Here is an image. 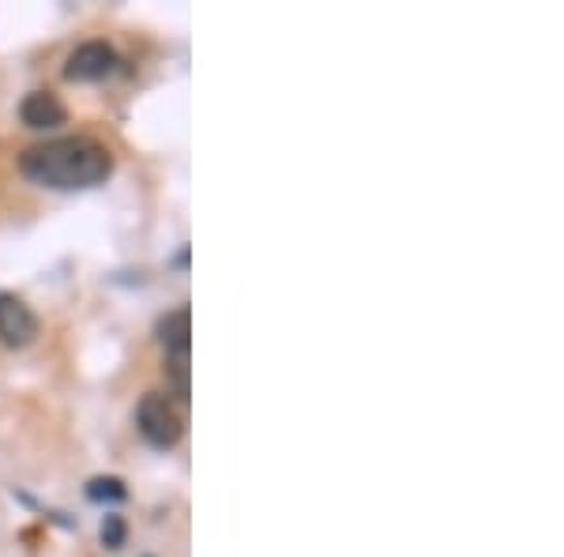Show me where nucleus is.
Returning a JSON list of instances; mask_svg holds the SVG:
<instances>
[{
	"label": "nucleus",
	"instance_id": "f257e3e1",
	"mask_svg": "<svg viewBox=\"0 0 564 557\" xmlns=\"http://www.w3.org/2000/svg\"><path fill=\"white\" fill-rule=\"evenodd\" d=\"M20 174L46 188H95L113 174V154L95 136H61L20 154Z\"/></svg>",
	"mask_w": 564,
	"mask_h": 557
},
{
	"label": "nucleus",
	"instance_id": "7ed1b4c3",
	"mask_svg": "<svg viewBox=\"0 0 564 557\" xmlns=\"http://www.w3.org/2000/svg\"><path fill=\"white\" fill-rule=\"evenodd\" d=\"M38 335V317L15 294H0V343L4 347H27Z\"/></svg>",
	"mask_w": 564,
	"mask_h": 557
},
{
	"label": "nucleus",
	"instance_id": "423d86ee",
	"mask_svg": "<svg viewBox=\"0 0 564 557\" xmlns=\"http://www.w3.org/2000/svg\"><path fill=\"white\" fill-rule=\"evenodd\" d=\"M159 343L162 350L166 347H188L192 343V317H188V309H174V313H166L159 321Z\"/></svg>",
	"mask_w": 564,
	"mask_h": 557
},
{
	"label": "nucleus",
	"instance_id": "6e6552de",
	"mask_svg": "<svg viewBox=\"0 0 564 557\" xmlns=\"http://www.w3.org/2000/svg\"><path fill=\"white\" fill-rule=\"evenodd\" d=\"M102 543L110 546V550H117V546L125 543V520H121V516H105L102 520Z\"/></svg>",
	"mask_w": 564,
	"mask_h": 557
},
{
	"label": "nucleus",
	"instance_id": "0eeeda50",
	"mask_svg": "<svg viewBox=\"0 0 564 557\" xmlns=\"http://www.w3.org/2000/svg\"><path fill=\"white\" fill-rule=\"evenodd\" d=\"M125 497H128L125 482L113 479V474H102V479L87 482V502H95V505H117V502H125Z\"/></svg>",
	"mask_w": 564,
	"mask_h": 557
},
{
	"label": "nucleus",
	"instance_id": "39448f33",
	"mask_svg": "<svg viewBox=\"0 0 564 557\" xmlns=\"http://www.w3.org/2000/svg\"><path fill=\"white\" fill-rule=\"evenodd\" d=\"M64 106H61V98H57L53 91H30L27 98L20 102V121L27 128H57V125H64Z\"/></svg>",
	"mask_w": 564,
	"mask_h": 557
},
{
	"label": "nucleus",
	"instance_id": "f03ea898",
	"mask_svg": "<svg viewBox=\"0 0 564 557\" xmlns=\"http://www.w3.org/2000/svg\"><path fill=\"white\" fill-rule=\"evenodd\" d=\"M136 425H140V437L151 448H174L181 441V414L159 392H147L136 407Z\"/></svg>",
	"mask_w": 564,
	"mask_h": 557
},
{
	"label": "nucleus",
	"instance_id": "20e7f679",
	"mask_svg": "<svg viewBox=\"0 0 564 557\" xmlns=\"http://www.w3.org/2000/svg\"><path fill=\"white\" fill-rule=\"evenodd\" d=\"M117 69V53H113L110 42H84L76 53L64 64V76L76 79V84H95V79H105Z\"/></svg>",
	"mask_w": 564,
	"mask_h": 557
}]
</instances>
